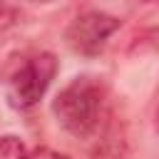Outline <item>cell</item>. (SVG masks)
Masks as SVG:
<instances>
[{
	"mask_svg": "<svg viewBox=\"0 0 159 159\" xmlns=\"http://www.w3.org/2000/svg\"><path fill=\"white\" fill-rule=\"evenodd\" d=\"M52 112L67 134L89 139L99 134L112 117L109 89L97 75H77L55 94Z\"/></svg>",
	"mask_w": 159,
	"mask_h": 159,
	"instance_id": "obj_1",
	"label": "cell"
},
{
	"mask_svg": "<svg viewBox=\"0 0 159 159\" xmlns=\"http://www.w3.org/2000/svg\"><path fill=\"white\" fill-rule=\"evenodd\" d=\"M57 57L52 52H40L25 60L7 82V99L15 109H30L35 107L45 92L50 89L55 75H57Z\"/></svg>",
	"mask_w": 159,
	"mask_h": 159,
	"instance_id": "obj_2",
	"label": "cell"
},
{
	"mask_svg": "<svg viewBox=\"0 0 159 159\" xmlns=\"http://www.w3.org/2000/svg\"><path fill=\"white\" fill-rule=\"evenodd\" d=\"M122 27V20L104 10H84L80 12L65 30V42L75 55L82 57H97L109 37Z\"/></svg>",
	"mask_w": 159,
	"mask_h": 159,
	"instance_id": "obj_3",
	"label": "cell"
},
{
	"mask_svg": "<svg viewBox=\"0 0 159 159\" xmlns=\"http://www.w3.org/2000/svg\"><path fill=\"white\" fill-rule=\"evenodd\" d=\"M129 157H132V144H129L127 124L117 117H109L104 129L99 132L94 149L89 152V159H129Z\"/></svg>",
	"mask_w": 159,
	"mask_h": 159,
	"instance_id": "obj_4",
	"label": "cell"
},
{
	"mask_svg": "<svg viewBox=\"0 0 159 159\" xmlns=\"http://www.w3.org/2000/svg\"><path fill=\"white\" fill-rule=\"evenodd\" d=\"M129 52H157L159 55V25L144 27L129 45Z\"/></svg>",
	"mask_w": 159,
	"mask_h": 159,
	"instance_id": "obj_5",
	"label": "cell"
},
{
	"mask_svg": "<svg viewBox=\"0 0 159 159\" xmlns=\"http://www.w3.org/2000/svg\"><path fill=\"white\" fill-rule=\"evenodd\" d=\"M0 159H32V154L27 152V147L20 137L5 134V137H0Z\"/></svg>",
	"mask_w": 159,
	"mask_h": 159,
	"instance_id": "obj_6",
	"label": "cell"
},
{
	"mask_svg": "<svg viewBox=\"0 0 159 159\" xmlns=\"http://www.w3.org/2000/svg\"><path fill=\"white\" fill-rule=\"evenodd\" d=\"M32 159H70V157L67 154H60V152H55L50 147H37L32 152Z\"/></svg>",
	"mask_w": 159,
	"mask_h": 159,
	"instance_id": "obj_7",
	"label": "cell"
},
{
	"mask_svg": "<svg viewBox=\"0 0 159 159\" xmlns=\"http://www.w3.org/2000/svg\"><path fill=\"white\" fill-rule=\"evenodd\" d=\"M154 132L159 134V97H157V107H154Z\"/></svg>",
	"mask_w": 159,
	"mask_h": 159,
	"instance_id": "obj_8",
	"label": "cell"
},
{
	"mask_svg": "<svg viewBox=\"0 0 159 159\" xmlns=\"http://www.w3.org/2000/svg\"><path fill=\"white\" fill-rule=\"evenodd\" d=\"M7 15V10H5V0H0V20Z\"/></svg>",
	"mask_w": 159,
	"mask_h": 159,
	"instance_id": "obj_9",
	"label": "cell"
},
{
	"mask_svg": "<svg viewBox=\"0 0 159 159\" xmlns=\"http://www.w3.org/2000/svg\"><path fill=\"white\" fill-rule=\"evenodd\" d=\"M27 2H52V0H27Z\"/></svg>",
	"mask_w": 159,
	"mask_h": 159,
	"instance_id": "obj_10",
	"label": "cell"
},
{
	"mask_svg": "<svg viewBox=\"0 0 159 159\" xmlns=\"http://www.w3.org/2000/svg\"><path fill=\"white\" fill-rule=\"evenodd\" d=\"M142 2H149V0H142Z\"/></svg>",
	"mask_w": 159,
	"mask_h": 159,
	"instance_id": "obj_11",
	"label": "cell"
},
{
	"mask_svg": "<svg viewBox=\"0 0 159 159\" xmlns=\"http://www.w3.org/2000/svg\"><path fill=\"white\" fill-rule=\"evenodd\" d=\"M157 2H159V0H157Z\"/></svg>",
	"mask_w": 159,
	"mask_h": 159,
	"instance_id": "obj_12",
	"label": "cell"
}]
</instances>
